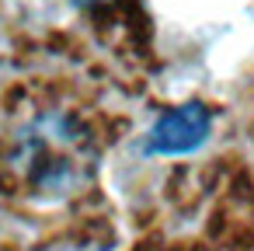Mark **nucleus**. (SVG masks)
Instances as JSON below:
<instances>
[{
    "mask_svg": "<svg viewBox=\"0 0 254 251\" xmlns=\"http://www.w3.org/2000/svg\"><path fill=\"white\" fill-rule=\"evenodd\" d=\"M70 119L66 115H49L42 119L32 133H28V181L39 188V192H70L73 185L84 181L80 167H77V157H66L63 150L66 147H80V136L66 129Z\"/></svg>",
    "mask_w": 254,
    "mask_h": 251,
    "instance_id": "1",
    "label": "nucleus"
},
{
    "mask_svg": "<svg viewBox=\"0 0 254 251\" xmlns=\"http://www.w3.org/2000/svg\"><path fill=\"white\" fill-rule=\"evenodd\" d=\"M212 133V112L202 105V101H185L171 112H164L146 140H143V150L150 157H185V154H195Z\"/></svg>",
    "mask_w": 254,
    "mask_h": 251,
    "instance_id": "2",
    "label": "nucleus"
},
{
    "mask_svg": "<svg viewBox=\"0 0 254 251\" xmlns=\"http://www.w3.org/2000/svg\"><path fill=\"white\" fill-rule=\"evenodd\" d=\"M77 7H84V11H94V7H108V4H115V0H73Z\"/></svg>",
    "mask_w": 254,
    "mask_h": 251,
    "instance_id": "3",
    "label": "nucleus"
}]
</instances>
